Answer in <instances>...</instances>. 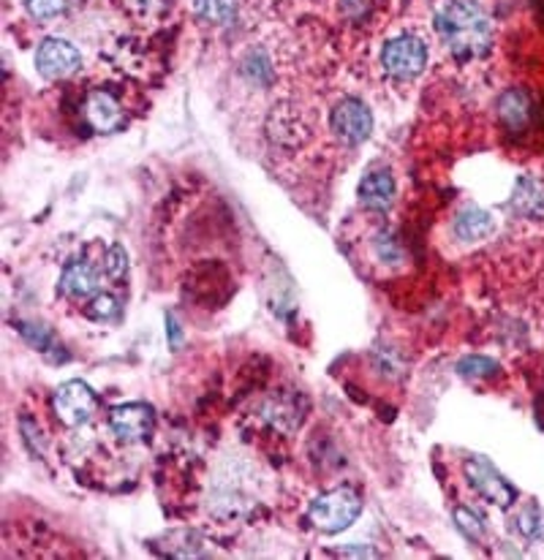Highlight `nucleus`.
Returning a JSON list of instances; mask_svg holds the SVG:
<instances>
[{"mask_svg":"<svg viewBox=\"0 0 544 560\" xmlns=\"http://www.w3.org/2000/svg\"><path fill=\"white\" fill-rule=\"evenodd\" d=\"M439 33L450 52L463 63L482 58L493 42L490 16L482 11V5L471 3V0H454L441 9Z\"/></svg>","mask_w":544,"mask_h":560,"instance_id":"nucleus-1","label":"nucleus"},{"mask_svg":"<svg viewBox=\"0 0 544 560\" xmlns=\"http://www.w3.org/2000/svg\"><path fill=\"white\" fill-rule=\"evenodd\" d=\"M362 512V498L360 492L351 490V487H338V490H329L324 495H319L313 501L308 520L316 525L324 534H340V530L349 528Z\"/></svg>","mask_w":544,"mask_h":560,"instance_id":"nucleus-2","label":"nucleus"},{"mask_svg":"<svg viewBox=\"0 0 544 560\" xmlns=\"http://www.w3.org/2000/svg\"><path fill=\"white\" fill-rule=\"evenodd\" d=\"M381 66L395 80H414L428 66V47L414 36L392 38L384 47V52H381Z\"/></svg>","mask_w":544,"mask_h":560,"instance_id":"nucleus-3","label":"nucleus"},{"mask_svg":"<svg viewBox=\"0 0 544 560\" xmlns=\"http://www.w3.org/2000/svg\"><path fill=\"white\" fill-rule=\"evenodd\" d=\"M55 413L69 428H80V424L91 422L93 413L99 411V400H95L93 389L85 381H66L58 386L53 397Z\"/></svg>","mask_w":544,"mask_h":560,"instance_id":"nucleus-4","label":"nucleus"},{"mask_svg":"<svg viewBox=\"0 0 544 560\" xmlns=\"http://www.w3.org/2000/svg\"><path fill=\"white\" fill-rule=\"evenodd\" d=\"M465 476H468V485L479 492L485 501L496 503V506L507 509L514 503V487L498 474L496 468L490 466L482 457H474V460L465 463Z\"/></svg>","mask_w":544,"mask_h":560,"instance_id":"nucleus-5","label":"nucleus"},{"mask_svg":"<svg viewBox=\"0 0 544 560\" xmlns=\"http://www.w3.org/2000/svg\"><path fill=\"white\" fill-rule=\"evenodd\" d=\"M329 122H333V131L349 144L364 142V139L370 137V131H373V115H370L368 106L357 98L340 101L333 109Z\"/></svg>","mask_w":544,"mask_h":560,"instance_id":"nucleus-6","label":"nucleus"},{"mask_svg":"<svg viewBox=\"0 0 544 560\" xmlns=\"http://www.w3.org/2000/svg\"><path fill=\"white\" fill-rule=\"evenodd\" d=\"M153 408L144 402H123V406L112 408L109 413V428L123 441H144L153 433Z\"/></svg>","mask_w":544,"mask_h":560,"instance_id":"nucleus-7","label":"nucleus"},{"mask_svg":"<svg viewBox=\"0 0 544 560\" xmlns=\"http://www.w3.org/2000/svg\"><path fill=\"white\" fill-rule=\"evenodd\" d=\"M82 58L77 52L74 44L63 42V38H47L36 52V66L47 80H60L80 69Z\"/></svg>","mask_w":544,"mask_h":560,"instance_id":"nucleus-8","label":"nucleus"},{"mask_svg":"<svg viewBox=\"0 0 544 560\" xmlns=\"http://www.w3.org/2000/svg\"><path fill=\"white\" fill-rule=\"evenodd\" d=\"M267 131H270V139L278 142L280 148H297V144L308 139V122L302 120V115L294 106L280 104L267 117Z\"/></svg>","mask_w":544,"mask_h":560,"instance_id":"nucleus-9","label":"nucleus"},{"mask_svg":"<svg viewBox=\"0 0 544 560\" xmlns=\"http://www.w3.org/2000/svg\"><path fill=\"white\" fill-rule=\"evenodd\" d=\"M357 194H360L362 207L373 212H384L395 201V180H392L390 172H370V175L362 177Z\"/></svg>","mask_w":544,"mask_h":560,"instance_id":"nucleus-10","label":"nucleus"},{"mask_svg":"<svg viewBox=\"0 0 544 560\" xmlns=\"http://www.w3.org/2000/svg\"><path fill=\"white\" fill-rule=\"evenodd\" d=\"M85 117L93 131L112 133L120 128L123 112L120 104L109 93H91V98L85 101Z\"/></svg>","mask_w":544,"mask_h":560,"instance_id":"nucleus-11","label":"nucleus"},{"mask_svg":"<svg viewBox=\"0 0 544 560\" xmlns=\"http://www.w3.org/2000/svg\"><path fill=\"white\" fill-rule=\"evenodd\" d=\"M99 289V270L91 261H69L60 276V294L71 296V300H82V296L93 294Z\"/></svg>","mask_w":544,"mask_h":560,"instance_id":"nucleus-12","label":"nucleus"},{"mask_svg":"<svg viewBox=\"0 0 544 560\" xmlns=\"http://www.w3.org/2000/svg\"><path fill=\"white\" fill-rule=\"evenodd\" d=\"M498 115L509 131H523L531 122V95L525 91H507L498 101Z\"/></svg>","mask_w":544,"mask_h":560,"instance_id":"nucleus-13","label":"nucleus"},{"mask_svg":"<svg viewBox=\"0 0 544 560\" xmlns=\"http://www.w3.org/2000/svg\"><path fill=\"white\" fill-rule=\"evenodd\" d=\"M490 232H493V215L490 212L479 210V207H465V210L454 218V234H458V240H465V243L485 240Z\"/></svg>","mask_w":544,"mask_h":560,"instance_id":"nucleus-14","label":"nucleus"},{"mask_svg":"<svg viewBox=\"0 0 544 560\" xmlns=\"http://www.w3.org/2000/svg\"><path fill=\"white\" fill-rule=\"evenodd\" d=\"M196 16L207 25H229L238 14V3L234 0H196Z\"/></svg>","mask_w":544,"mask_h":560,"instance_id":"nucleus-15","label":"nucleus"},{"mask_svg":"<svg viewBox=\"0 0 544 560\" xmlns=\"http://www.w3.org/2000/svg\"><path fill=\"white\" fill-rule=\"evenodd\" d=\"M514 530H518L523 539L529 541H540L544 539V512L536 503H529V506L520 509L518 514H514Z\"/></svg>","mask_w":544,"mask_h":560,"instance_id":"nucleus-16","label":"nucleus"},{"mask_svg":"<svg viewBox=\"0 0 544 560\" xmlns=\"http://www.w3.org/2000/svg\"><path fill=\"white\" fill-rule=\"evenodd\" d=\"M454 523H458V528L463 530L465 539L485 541V536H487L485 520H482L474 509H465V506L454 509Z\"/></svg>","mask_w":544,"mask_h":560,"instance_id":"nucleus-17","label":"nucleus"},{"mask_svg":"<svg viewBox=\"0 0 544 560\" xmlns=\"http://www.w3.org/2000/svg\"><path fill=\"white\" fill-rule=\"evenodd\" d=\"M542 205H544V196L540 186L531 180H520L518 194H514V207H518L520 212H525V215H536Z\"/></svg>","mask_w":544,"mask_h":560,"instance_id":"nucleus-18","label":"nucleus"},{"mask_svg":"<svg viewBox=\"0 0 544 560\" xmlns=\"http://www.w3.org/2000/svg\"><path fill=\"white\" fill-rule=\"evenodd\" d=\"M88 318L93 322H109V318L117 316V300L112 294H95L85 307Z\"/></svg>","mask_w":544,"mask_h":560,"instance_id":"nucleus-19","label":"nucleus"},{"mask_svg":"<svg viewBox=\"0 0 544 560\" xmlns=\"http://www.w3.org/2000/svg\"><path fill=\"white\" fill-rule=\"evenodd\" d=\"M498 371V365L487 357H468L458 365V373L465 375V378H490L493 373Z\"/></svg>","mask_w":544,"mask_h":560,"instance_id":"nucleus-20","label":"nucleus"},{"mask_svg":"<svg viewBox=\"0 0 544 560\" xmlns=\"http://www.w3.org/2000/svg\"><path fill=\"white\" fill-rule=\"evenodd\" d=\"M104 267H106V276L115 278V280H120L123 276H126V270H128V265H126V250H123L120 245H112V248L106 250Z\"/></svg>","mask_w":544,"mask_h":560,"instance_id":"nucleus-21","label":"nucleus"},{"mask_svg":"<svg viewBox=\"0 0 544 560\" xmlns=\"http://www.w3.org/2000/svg\"><path fill=\"white\" fill-rule=\"evenodd\" d=\"M66 0H27V11H31L36 20H53L63 11Z\"/></svg>","mask_w":544,"mask_h":560,"instance_id":"nucleus-22","label":"nucleus"},{"mask_svg":"<svg viewBox=\"0 0 544 560\" xmlns=\"http://www.w3.org/2000/svg\"><path fill=\"white\" fill-rule=\"evenodd\" d=\"M375 254H379L381 261H386V265H397L401 261V248L395 245V240L392 237H379V243H375Z\"/></svg>","mask_w":544,"mask_h":560,"instance_id":"nucleus-23","label":"nucleus"},{"mask_svg":"<svg viewBox=\"0 0 544 560\" xmlns=\"http://www.w3.org/2000/svg\"><path fill=\"white\" fill-rule=\"evenodd\" d=\"M170 338H172V346H177V324L172 316H170Z\"/></svg>","mask_w":544,"mask_h":560,"instance_id":"nucleus-24","label":"nucleus"}]
</instances>
